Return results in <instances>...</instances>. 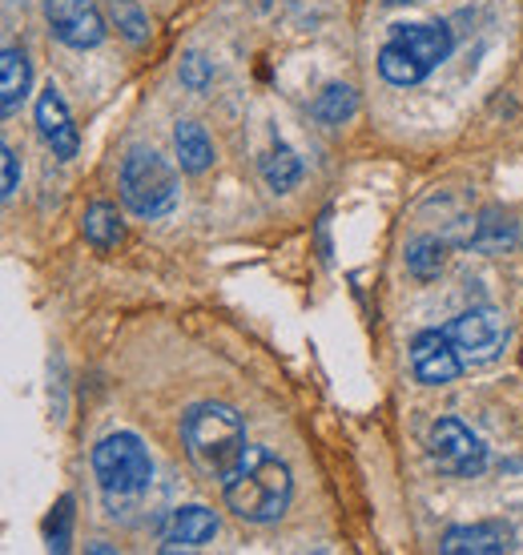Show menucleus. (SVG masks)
Returning a JSON list of instances; mask_svg holds the SVG:
<instances>
[{"label":"nucleus","instance_id":"f257e3e1","mask_svg":"<svg viewBox=\"0 0 523 555\" xmlns=\"http://www.w3.org/2000/svg\"><path fill=\"white\" fill-rule=\"evenodd\" d=\"M221 495H226V507L242 524H275L286 515L294 479H290V467L270 447L246 443L234 467L221 475Z\"/></svg>","mask_w":523,"mask_h":555},{"label":"nucleus","instance_id":"f03ea898","mask_svg":"<svg viewBox=\"0 0 523 555\" xmlns=\"http://www.w3.org/2000/svg\"><path fill=\"white\" fill-rule=\"evenodd\" d=\"M181 443L186 455L206 475H226L246 451V423L234 406L226 403H197L181 418Z\"/></svg>","mask_w":523,"mask_h":555},{"label":"nucleus","instance_id":"7ed1b4c3","mask_svg":"<svg viewBox=\"0 0 523 555\" xmlns=\"http://www.w3.org/2000/svg\"><path fill=\"white\" fill-rule=\"evenodd\" d=\"M455 49V33L447 25H399L379 53V77L386 85L411 89L439 69Z\"/></svg>","mask_w":523,"mask_h":555},{"label":"nucleus","instance_id":"20e7f679","mask_svg":"<svg viewBox=\"0 0 523 555\" xmlns=\"http://www.w3.org/2000/svg\"><path fill=\"white\" fill-rule=\"evenodd\" d=\"M93 475L110 507L145 495L153 483V459L133 430H113L93 447Z\"/></svg>","mask_w":523,"mask_h":555},{"label":"nucleus","instance_id":"39448f33","mask_svg":"<svg viewBox=\"0 0 523 555\" xmlns=\"http://www.w3.org/2000/svg\"><path fill=\"white\" fill-rule=\"evenodd\" d=\"M122 202L138 218H166L178 206V173L150 145H133L122 162Z\"/></svg>","mask_w":523,"mask_h":555},{"label":"nucleus","instance_id":"423d86ee","mask_svg":"<svg viewBox=\"0 0 523 555\" xmlns=\"http://www.w3.org/2000/svg\"><path fill=\"white\" fill-rule=\"evenodd\" d=\"M447 338H451L463 371H480V366L503 359V350L511 343V326L496 306H471L447 326Z\"/></svg>","mask_w":523,"mask_h":555},{"label":"nucleus","instance_id":"0eeeda50","mask_svg":"<svg viewBox=\"0 0 523 555\" xmlns=\"http://www.w3.org/2000/svg\"><path fill=\"white\" fill-rule=\"evenodd\" d=\"M428 451L435 459V467L455 479H475L487 472V447L475 430L455 415H443L431 423L428 430Z\"/></svg>","mask_w":523,"mask_h":555},{"label":"nucleus","instance_id":"6e6552de","mask_svg":"<svg viewBox=\"0 0 523 555\" xmlns=\"http://www.w3.org/2000/svg\"><path fill=\"white\" fill-rule=\"evenodd\" d=\"M44 21L56 41L69 49H97L110 33L93 0H44Z\"/></svg>","mask_w":523,"mask_h":555},{"label":"nucleus","instance_id":"1a4fd4ad","mask_svg":"<svg viewBox=\"0 0 523 555\" xmlns=\"http://www.w3.org/2000/svg\"><path fill=\"white\" fill-rule=\"evenodd\" d=\"M411 371L423 387H447L463 375V362L455 354L451 338H447V326H435V331H419L411 343Z\"/></svg>","mask_w":523,"mask_h":555},{"label":"nucleus","instance_id":"9d476101","mask_svg":"<svg viewBox=\"0 0 523 555\" xmlns=\"http://www.w3.org/2000/svg\"><path fill=\"white\" fill-rule=\"evenodd\" d=\"M37 126H41V138L53 145V153L61 162H69L77 157L81 150V138H77V126H73V113L61 98V89L56 85H44L41 98H37Z\"/></svg>","mask_w":523,"mask_h":555},{"label":"nucleus","instance_id":"9b49d317","mask_svg":"<svg viewBox=\"0 0 523 555\" xmlns=\"http://www.w3.org/2000/svg\"><path fill=\"white\" fill-rule=\"evenodd\" d=\"M214 535H218V515L202 503H190L169 515L166 531H162V552H197Z\"/></svg>","mask_w":523,"mask_h":555},{"label":"nucleus","instance_id":"f8f14e48","mask_svg":"<svg viewBox=\"0 0 523 555\" xmlns=\"http://www.w3.org/2000/svg\"><path fill=\"white\" fill-rule=\"evenodd\" d=\"M511 528L499 524V519H483V524H463V528H451L443 535V552L447 555H499L511 552Z\"/></svg>","mask_w":523,"mask_h":555},{"label":"nucleus","instance_id":"ddd939ff","mask_svg":"<svg viewBox=\"0 0 523 555\" xmlns=\"http://www.w3.org/2000/svg\"><path fill=\"white\" fill-rule=\"evenodd\" d=\"M28 85H33V69H28V56L25 49L9 44L0 53V113L13 117L28 98Z\"/></svg>","mask_w":523,"mask_h":555},{"label":"nucleus","instance_id":"4468645a","mask_svg":"<svg viewBox=\"0 0 523 555\" xmlns=\"http://www.w3.org/2000/svg\"><path fill=\"white\" fill-rule=\"evenodd\" d=\"M258 169H262V181H266L275 194H290L306 173L303 157L290 150V145H282V141H275V145L266 150V157H262Z\"/></svg>","mask_w":523,"mask_h":555},{"label":"nucleus","instance_id":"2eb2a0df","mask_svg":"<svg viewBox=\"0 0 523 555\" xmlns=\"http://www.w3.org/2000/svg\"><path fill=\"white\" fill-rule=\"evenodd\" d=\"M174 150H178V162L186 173H206L214 166V141L206 138V129L197 126V121H178Z\"/></svg>","mask_w":523,"mask_h":555},{"label":"nucleus","instance_id":"dca6fc26","mask_svg":"<svg viewBox=\"0 0 523 555\" xmlns=\"http://www.w3.org/2000/svg\"><path fill=\"white\" fill-rule=\"evenodd\" d=\"M81 230H85V242L97 246V250H113L125 234L122 214H117V206H110V202H93V206L85 209Z\"/></svg>","mask_w":523,"mask_h":555},{"label":"nucleus","instance_id":"f3484780","mask_svg":"<svg viewBox=\"0 0 523 555\" xmlns=\"http://www.w3.org/2000/svg\"><path fill=\"white\" fill-rule=\"evenodd\" d=\"M310 113H315V121H322V126H346V121L358 113V93L350 89V85L334 81L318 93Z\"/></svg>","mask_w":523,"mask_h":555},{"label":"nucleus","instance_id":"a211bd4d","mask_svg":"<svg viewBox=\"0 0 523 555\" xmlns=\"http://www.w3.org/2000/svg\"><path fill=\"white\" fill-rule=\"evenodd\" d=\"M515 242H520L515 222L503 218V214H496V209H487L480 222H475V234H471V246L480 254H503V250H511Z\"/></svg>","mask_w":523,"mask_h":555},{"label":"nucleus","instance_id":"6ab92c4d","mask_svg":"<svg viewBox=\"0 0 523 555\" xmlns=\"http://www.w3.org/2000/svg\"><path fill=\"white\" fill-rule=\"evenodd\" d=\"M443 262H447V246H443L439 237H414L411 246H407V274L419 278V282L439 278Z\"/></svg>","mask_w":523,"mask_h":555},{"label":"nucleus","instance_id":"aec40b11","mask_svg":"<svg viewBox=\"0 0 523 555\" xmlns=\"http://www.w3.org/2000/svg\"><path fill=\"white\" fill-rule=\"evenodd\" d=\"M178 77L186 89H193V93H202L209 81H214V65H209L202 53H186L181 56V65H178Z\"/></svg>","mask_w":523,"mask_h":555},{"label":"nucleus","instance_id":"412c9836","mask_svg":"<svg viewBox=\"0 0 523 555\" xmlns=\"http://www.w3.org/2000/svg\"><path fill=\"white\" fill-rule=\"evenodd\" d=\"M113 21H117V28H122L133 44L145 41V16H141L129 0H113Z\"/></svg>","mask_w":523,"mask_h":555},{"label":"nucleus","instance_id":"4be33fe9","mask_svg":"<svg viewBox=\"0 0 523 555\" xmlns=\"http://www.w3.org/2000/svg\"><path fill=\"white\" fill-rule=\"evenodd\" d=\"M0 162H4V190H0V197L13 202L16 190H21V157H16L13 145H4V150H0Z\"/></svg>","mask_w":523,"mask_h":555},{"label":"nucleus","instance_id":"5701e85b","mask_svg":"<svg viewBox=\"0 0 523 555\" xmlns=\"http://www.w3.org/2000/svg\"><path fill=\"white\" fill-rule=\"evenodd\" d=\"M69 507H73L69 500H61V507H56V528L49 524V547H53V552H65V547H69V524H73Z\"/></svg>","mask_w":523,"mask_h":555},{"label":"nucleus","instance_id":"b1692460","mask_svg":"<svg viewBox=\"0 0 523 555\" xmlns=\"http://www.w3.org/2000/svg\"><path fill=\"white\" fill-rule=\"evenodd\" d=\"M386 4H419V0H386Z\"/></svg>","mask_w":523,"mask_h":555}]
</instances>
